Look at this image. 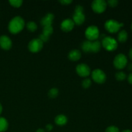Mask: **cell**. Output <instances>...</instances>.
Listing matches in <instances>:
<instances>
[{"instance_id": "1", "label": "cell", "mask_w": 132, "mask_h": 132, "mask_svg": "<svg viewBox=\"0 0 132 132\" xmlns=\"http://www.w3.org/2000/svg\"><path fill=\"white\" fill-rule=\"evenodd\" d=\"M24 27V21L22 18L16 16L13 18L9 24V30L10 33L18 34L20 32Z\"/></svg>"}, {"instance_id": "2", "label": "cell", "mask_w": 132, "mask_h": 132, "mask_svg": "<svg viewBox=\"0 0 132 132\" xmlns=\"http://www.w3.org/2000/svg\"><path fill=\"white\" fill-rule=\"evenodd\" d=\"M85 20V14H83V7L81 5H77L75 9L73 15V21L75 24L80 25L84 23Z\"/></svg>"}, {"instance_id": "3", "label": "cell", "mask_w": 132, "mask_h": 132, "mask_svg": "<svg viewBox=\"0 0 132 132\" xmlns=\"http://www.w3.org/2000/svg\"><path fill=\"white\" fill-rule=\"evenodd\" d=\"M123 23H119L117 21L114 19L107 20L104 24L105 28L110 33H116L119 30L121 27H123Z\"/></svg>"}, {"instance_id": "4", "label": "cell", "mask_w": 132, "mask_h": 132, "mask_svg": "<svg viewBox=\"0 0 132 132\" xmlns=\"http://www.w3.org/2000/svg\"><path fill=\"white\" fill-rule=\"evenodd\" d=\"M102 45L106 50L108 51H113L117 49L118 43L113 37H105L102 40Z\"/></svg>"}, {"instance_id": "5", "label": "cell", "mask_w": 132, "mask_h": 132, "mask_svg": "<svg viewBox=\"0 0 132 132\" xmlns=\"http://www.w3.org/2000/svg\"><path fill=\"white\" fill-rule=\"evenodd\" d=\"M85 36L88 39V41H95L99 36V28L96 26H90L86 28L85 31Z\"/></svg>"}, {"instance_id": "6", "label": "cell", "mask_w": 132, "mask_h": 132, "mask_svg": "<svg viewBox=\"0 0 132 132\" xmlns=\"http://www.w3.org/2000/svg\"><path fill=\"white\" fill-rule=\"evenodd\" d=\"M128 59L125 55L122 54H119L117 55L113 60V64L117 69H123L127 65Z\"/></svg>"}, {"instance_id": "7", "label": "cell", "mask_w": 132, "mask_h": 132, "mask_svg": "<svg viewBox=\"0 0 132 132\" xmlns=\"http://www.w3.org/2000/svg\"><path fill=\"white\" fill-rule=\"evenodd\" d=\"M28 49L33 53H37L42 49L43 42L39 38L34 39L28 43Z\"/></svg>"}, {"instance_id": "8", "label": "cell", "mask_w": 132, "mask_h": 132, "mask_svg": "<svg viewBox=\"0 0 132 132\" xmlns=\"http://www.w3.org/2000/svg\"><path fill=\"white\" fill-rule=\"evenodd\" d=\"M92 77L95 82L99 84L104 83L106 79L104 72L100 69H95L92 73Z\"/></svg>"}, {"instance_id": "9", "label": "cell", "mask_w": 132, "mask_h": 132, "mask_svg": "<svg viewBox=\"0 0 132 132\" xmlns=\"http://www.w3.org/2000/svg\"><path fill=\"white\" fill-rule=\"evenodd\" d=\"M107 3L104 0H95L92 3V8L96 13H103L106 10Z\"/></svg>"}, {"instance_id": "10", "label": "cell", "mask_w": 132, "mask_h": 132, "mask_svg": "<svg viewBox=\"0 0 132 132\" xmlns=\"http://www.w3.org/2000/svg\"><path fill=\"white\" fill-rule=\"evenodd\" d=\"M76 72L81 77H88L90 74V68L87 64H79L76 67Z\"/></svg>"}, {"instance_id": "11", "label": "cell", "mask_w": 132, "mask_h": 132, "mask_svg": "<svg viewBox=\"0 0 132 132\" xmlns=\"http://www.w3.org/2000/svg\"><path fill=\"white\" fill-rule=\"evenodd\" d=\"M53 31H54V30H53L52 25L44 27L43 30V33L40 35L39 39H41L43 42H46L49 39V37H50V35L53 33Z\"/></svg>"}, {"instance_id": "12", "label": "cell", "mask_w": 132, "mask_h": 132, "mask_svg": "<svg viewBox=\"0 0 132 132\" xmlns=\"http://www.w3.org/2000/svg\"><path fill=\"white\" fill-rule=\"evenodd\" d=\"M12 45V41L7 36L3 35L0 36V46L1 48L4 50H9L11 48Z\"/></svg>"}, {"instance_id": "13", "label": "cell", "mask_w": 132, "mask_h": 132, "mask_svg": "<svg viewBox=\"0 0 132 132\" xmlns=\"http://www.w3.org/2000/svg\"><path fill=\"white\" fill-rule=\"evenodd\" d=\"M75 26L74 22L72 19H66L63 21L61 24V28L64 32H70L73 28Z\"/></svg>"}, {"instance_id": "14", "label": "cell", "mask_w": 132, "mask_h": 132, "mask_svg": "<svg viewBox=\"0 0 132 132\" xmlns=\"http://www.w3.org/2000/svg\"><path fill=\"white\" fill-rule=\"evenodd\" d=\"M54 19V14L49 13L47 14L41 21V23L43 26L46 27V26H50L52 24L53 20Z\"/></svg>"}, {"instance_id": "15", "label": "cell", "mask_w": 132, "mask_h": 132, "mask_svg": "<svg viewBox=\"0 0 132 132\" xmlns=\"http://www.w3.org/2000/svg\"><path fill=\"white\" fill-rule=\"evenodd\" d=\"M81 57V53L79 50H73L70 51L68 54V58L71 61H76L80 59Z\"/></svg>"}, {"instance_id": "16", "label": "cell", "mask_w": 132, "mask_h": 132, "mask_svg": "<svg viewBox=\"0 0 132 132\" xmlns=\"http://www.w3.org/2000/svg\"><path fill=\"white\" fill-rule=\"evenodd\" d=\"M67 117L64 115H59L55 118V122L59 126H63L67 123Z\"/></svg>"}, {"instance_id": "17", "label": "cell", "mask_w": 132, "mask_h": 132, "mask_svg": "<svg viewBox=\"0 0 132 132\" xmlns=\"http://www.w3.org/2000/svg\"><path fill=\"white\" fill-rule=\"evenodd\" d=\"M101 44L100 41H95L94 42H92L91 46H90V52H98L101 50Z\"/></svg>"}, {"instance_id": "18", "label": "cell", "mask_w": 132, "mask_h": 132, "mask_svg": "<svg viewBox=\"0 0 132 132\" xmlns=\"http://www.w3.org/2000/svg\"><path fill=\"white\" fill-rule=\"evenodd\" d=\"M9 127V123L4 117H0V132L6 131Z\"/></svg>"}, {"instance_id": "19", "label": "cell", "mask_w": 132, "mask_h": 132, "mask_svg": "<svg viewBox=\"0 0 132 132\" xmlns=\"http://www.w3.org/2000/svg\"><path fill=\"white\" fill-rule=\"evenodd\" d=\"M128 39V33L126 30H122L120 31L118 34V40L121 43L126 42Z\"/></svg>"}, {"instance_id": "20", "label": "cell", "mask_w": 132, "mask_h": 132, "mask_svg": "<svg viewBox=\"0 0 132 132\" xmlns=\"http://www.w3.org/2000/svg\"><path fill=\"white\" fill-rule=\"evenodd\" d=\"M91 43L92 41H88V40L84 41V42L82 43L81 47H82V50H83L85 52H86V53L90 52V46H91Z\"/></svg>"}, {"instance_id": "21", "label": "cell", "mask_w": 132, "mask_h": 132, "mask_svg": "<svg viewBox=\"0 0 132 132\" xmlns=\"http://www.w3.org/2000/svg\"><path fill=\"white\" fill-rule=\"evenodd\" d=\"M27 29L29 31H30V32H34L37 28V26L36 24V23L33 21L28 22L27 24Z\"/></svg>"}, {"instance_id": "22", "label": "cell", "mask_w": 132, "mask_h": 132, "mask_svg": "<svg viewBox=\"0 0 132 132\" xmlns=\"http://www.w3.org/2000/svg\"><path fill=\"white\" fill-rule=\"evenodd\" d=\"M58 93H59V92H58L57 89L55 88H52L51 90H50V91L48 92L49 97L52 98V99L55 98L57 96Z\"/></svg>"}, {"instance_id": "23", "label": "cell", "mask_w": 132, "mask_h": 132, "mask_svg": "<svg viewBox=\"0 0 132 132\" xmlns=\"http://www.w3.org/2000/svg\"><path fill=\"white\" fill-rule=\"evenodd\" d=\"M126 73H124L123 72H118L116 74V78L118 81H123V80L126 79Z\"/></svg>"}, {"instance_id": "24", "label": "cell", "mask_w": 132, "mask_h": 132, "mask_svg": "<svg viewBox=\"0 0 132 132\" xmlns=\"http://www.w3.org/2000/svg\"><path fill=\"white\" fill-rule=\"evenodd\" d=\"M9 3L12 6L18 8L21 6L23 1H21V0H10V1H9Z\"/></svg>"}, {"instance_id": "25", "label": "cell", "mask_w": 132, "mask_h": 132, "mask_svg": "<svg viewBox=\"0 0 132 132\" xmlns=\"http://www.w3.org/2000/svg\"><path fill=\"white\" fill-rule=\"evenodd\" d=\"M92 82L90 81V79H85L82 82V86H83L84 88H88L90 86H91Z\"/></svg>"}, {"instance_id": "26", "label": "cell", "mask_w": 132, "mask_h": 132, "mask_svg": "<svg viewBox=\"0 0 132 132\" xmlns=\"http://www.w3.org/2000/svg\"><path fill=\"white\" fill-rule=\"evenodd\" d=\"M105 132H119V130L116 126H111L107 128Z\"/></svg>"}, {"instance_id": "27", "label": "cell", "mask_w": 132, "mask_h": 132, "mask_svg": "<svg viewBox=\"0 0 132 132\" xmlns=\"http://www.w3.org/2000/svg\"><path fill=\"white\" fill-rule=\"evenodd\" d=\"M118 1H117V0H109L108 1V5L112 7H115V6H117L118 5Z\"/></svg>"}, {"instance_id": "28", "label": "cell", "mask_w": 132, "mask_h": 132, "mask_svg": "<svg viewBox=\"0 0 132 132\" xmlns=\"http://www.w3.org/2000/svg\"><path fill=\"white\" fill-rule=\"evenodd\" d=\"M59 2L62 4H64V5H68V4L71 3L72 1H70V0H63V1H60Z\"/></svg>"}, {"instance_id": "29", "label": "cell", "mask_w": 132, "mask_h": 132, "mask_svg": "<svg viewBox=\"0 0 132 132\" xmlns=\"http://www.w3.org/2000/svg\"><path fill=\"white\" fill-rule=\"evenodd\" d=\"M46 129L47 131H51L53 129V126L52 125H50V124H48V125H47L46 126Z\"/></svg>"}, {"instance_id": "30", "label": "cell", "mask_w": 132, "mask_h": 132, "mask_svg": "<svg viewBox=\"0 0 132 132\" xmlns=\"http://www.w3.org/2000/svg\"><path fill=\"white\" fill-rule=\"evenodd\" d=\"M128 81L129 83H130L132 85V73H130L128 76Z\"/></svg>"}, {"instance_id": "31", "label": "cell", "mask_w": 132, "mask_h": 132, "mask_svg": "<svg viewBox=\"0 0 132 132\" xmlns=\"http://www.w3.org/2000/svg\"><path fill=\"white\" fill-rule=\"evenodd\" d=\"M129 57H130V59L132 61V48L130 50V52H129Z\"/></svg>"}, {"instance_id": "32", "label": "cell", "mask_w": 132, "mask_h": 132, "mask_svg": "<svg viewBox=\"0 0 132 132\" xmlns=\"http://www.w3.org/2000/svg\"><path fill=\"white\" fill-rule=\"evenodd\" d=\"M36 132H45V130H43V129L40 128V129H38V130L36 131Z\"/></svg>"}, {"instance_id": "33", "label": "cell", "mask_w": 132, "mask_h": 132, "mask_svg": "<svg viewBox=\"0 0 132 132\" xmlns=\"http://www.w3.org/2000/svg\"><path fill=\"white\" fill-rule=\"evenodd\" d=\"M2 110H3V107H2V105H1V104L0 103V115H1V112H2Z\"/></svg>"}, {"instance_id": "34", "label": "cell", "mask_w": 132, "mask_h": 132, "mask_svg": "<svg viewBox=\"0 0 132 132\" xmlns=\"http://www.w3.org/2000/svg\"><path fill=\"white\" fill-rule=\"evenodd\" d=\"M128 70H132V64H130L128 66Z\"/></svg>"}, {"instance_id": "35", "label": "cell", "mask_w": 132, "mask_h": 132, "mask_svg": "<svg viewBox=\"0 0 132 132\" xmlns=\"http://www.w3.org/2000/svg\"><path fill=\"white\" fill-rule=\"evenodd\" d=\"M122 132H132V131L130 130H124V131H122Z\"/></svg>"}, {"instance_id": "36", "label": "cell", "mask_w": 132, "mask_h": 132, "mask_svg": "<svg viewBox=\"0 0 132 132\" xmlns=\"http://www.w3.org/2000/svg\"><path fill=\"white\" fill-rule=\"evenodd\" d=\"M131 30H132V23H131Z\"/></svg>"}]
</instances>
